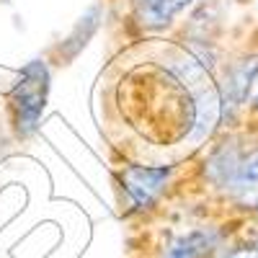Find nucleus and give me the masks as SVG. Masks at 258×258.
<instances>
[{"instance_id":"f257e3e1","label":"nucleus","mask_w":258,"mask_h":258,"mask_svg":"<svg viewBox=\"0 0 258 258\" xmlns=\"http://www.w3.org/2000/svg\"><path fill=\"white\" fill-rule=\"evenodd\" d=\"M49 96V70L41 59H31L21 68L13 88H11V114L16 132L21 137H29L36 132L39 119L44 114Z\"/></svg>"},{"instance_id":"f03ea898","label":"nucleus","mask_w":258,"mask_h":258,"mask_svg":"<svg viewBox=\"0 0 258 258\" xmlns=\"http://www.w3.org/2000/svg\"><path fill=\"white\" fill-rule=\"evenodd\" d=\"M170 70L176 73V78L186 85L194 96V140L207 137L214 124L220 121L222 114V96L217 91V85L212 83L209 73L202 68L197 59H176L170 64Z\"/></svg>"},{"instance_id":"7ed1b4c3","label":"nucleus","mask_w":258,"mask_h":258,"mask_svg":"<svg viewBox=\"0 0 258 258\" xmlns=\"http://www.w3.org/2000/svg\"><path fill=\"white\" fill-rule=\"evenodd\" d=\"M170 173H173V170L168 165H160V168L129 165L121 173V181H124V188L129 194V199H132V204L137 209H147V207H153L155 199L163 194Z\"/></svg>"},{"instance_id":"20e7f679","label":"nucleus","mask_w":258,"mask_h":258,"mask_svg":"<svg viewBox=\"0 0 258 258\" xmlns=\"http://www.w3.org/2000/svg\"><path fill=\"white\" fill-rule=\"evenodd\" d=\"M191 3L194 0H135V13L142 26L163 29L178 13H183Z\"/></svg>"},{"instance_id":"39448f33","label":"nucleus","mask_w":258,"mask_h":258,"mask_svg":"<svg viewBox=\"0 0 258 258\" xmlns=\"http://www.w3.org/2000/svg\"><path fill=\"white\" fill-rule=\"evenodd\" d=\"M255 75H258V57H250L235 64L225 78V103L230 101V106H240L248 98V91Z\"/></svg>"},{"instance_id":"423d86ee","label":"nucleus","mask_w":258,"mask_h":258,"mask_svg":"<svg viewBox=\"0 0 258 258\" xmlns=\"http://www.w3.org/2000/svg\"><path fill=\"white\" fill-rule=\"evenodd\" d=\"M214 245H217V235L207 230H194L188 235H181L176 243H170L163 258H207Z\"/></svg>"},{"instance_id":"0eeeda50","label":"nucleus","mask_w":258,"mask_h":258,"mask_svg":"<svg viewBox=\"0 0 258 258\" xmlns=\"http://www.w3.org/2000/svg\"><path fill=\"white\" fill-rule=\"evenodd\" d=\"M232 191L240 194V197H250V194L258 191V150L238 165V170H235V176L230 181Z\"/></svg>"},{"instance_id":"6e6552de","label":"nucleus","mask_w":258,"mask_h":258,"mask_svg":"<svg viewBox=\"0 0 258 258\" xmlns=\"http://www.w3.org/2000/svg\"><path fill=\"white\" fill-rule=\"evenodd\" d=\"M98 16H101V11L93 8L85 18H80V24L75 26V31L68 36V41H64V47H70V49H68V57H75V54L80 52V47H85V41H88L91 34L98 29Z\"/></svg>"},{"instance_id":"1a4fd4ad","label":"nucleus","mask_w":258,"mask_h":258,"mask_svg":"<svg viewBox=\"0 0 258 258\" xmlns=\"http://www.w3.org/2000/svg\"><path fill=\"white\" fill-rule=\"evenodd\" d=\"M225 258H258V240L240 248V250H235V253H230V255H225Z\"/></svg>"}]
</instances>
